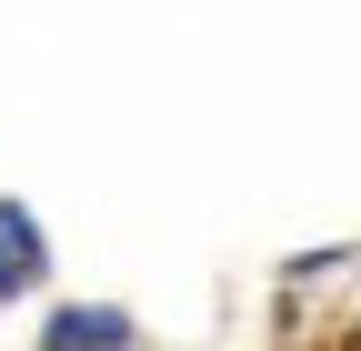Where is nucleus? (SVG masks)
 <instances>
[{"instance_id":"obj_1","label":"nucleus","mask_w":361,"mask_h":351,"mask_svg":"<svg viewBox=\"0 0 361 351\" xmlns=\"http://www.w3.org/2000/svg\"><path fill=\"white\" fill-rule=\"evenodd\" d=\"M51 351H130V321L121 312H61L51 321Z\"/></svg>"}]
</instances>
